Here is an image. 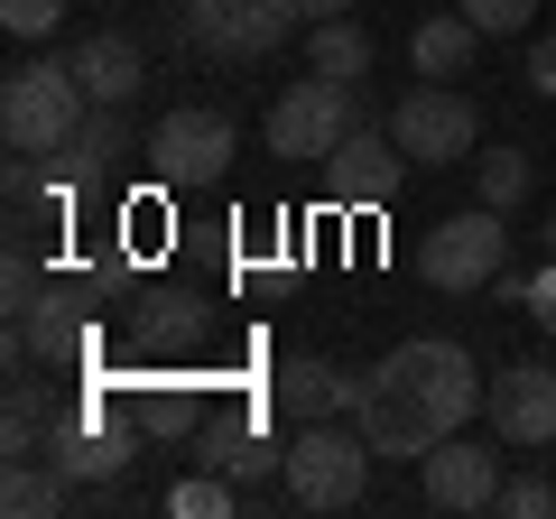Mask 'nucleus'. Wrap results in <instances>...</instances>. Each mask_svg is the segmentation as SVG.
I'll use <instances>...</instances> for the list:
<instances>
[{"instance_id": "obj_12", "label": "nucleus", "mask_w": 556, "mask_h": 519, "mask_svg": "<svg viewBox=\"0 0 556 519\" xmlns=\"http://www.w3.org/2000/svg\"><path fill=\"white\" fill-rule=\"evenodd\" d=\"M121 159H130V112H102V102H93V112H84V130H75L47 167H56V186L75 195V186H112Z\"/></svg>"}, {"instance_id": "obj_6", "label": "nucleus", "mask_w": 556, "mask_h": 519, "mask_svg": "<svg viewBox=\"0 0 556 519\" xmlns=\"http://www.w3.org/2000/svg\"><path fill=\"white\" fill-rule=\"evenodd\" d=\"M298 0H186V38L204 47V56H223V65H260V56H278V47L298 38Z\"/></svg>"}, {"instance_id": "obj_18", "label": "nucleus", "mask_w": 556, "mask_h": 519, "mask_svg": "<svg viewBox=\"0 0 556 519\" xmlns=\"http://www.w3.org/2000/svg\"><path fill=\"white\" fill-rule=\"evenodd\" d=\"M306 75H334V84L371 75V38H362V20H306Z\"/></svg>"}, {"instance_id": "obj_5", "label": "nucleus", "mask_w": 556, "mask_h": 519, "mask_svg": "<svg viewBox=\"0 0 556 519\" xmlns=\"http://www.w3.org/2000/svg\"><path fill=\"white\" fill-rule=\"evenodd\" d=\"M353 130H362L353 121V84H334V75H306V84H288V93L269 102V149L288 167H325Z\"/></svg>"}, {"instance_id": "obj_11", "label": "nucleus", "mask_w": 556, "mask_h": 519, "mask_svg": "<svg viewBox=\"0 0 556 519\" xmlns=\"http://www.w3.org/2000/svg\"><path fill=\"white\" fill-rule=\"evenodd\" d=\"M482 418H492V436L519 445V455L556 445V371L547 362H501V380L482 390Z\"/></svg>"}, {"instance_id": "obj_9", "label": "nucleus", "mask_w": 556, "mask_h": 519, "mask_svg": "<svg viewBox=\"0 0 556 519\" xmlns=\"http://www.w3.org/2000/svg\"><path fill=\"white\" fill-rule=\"evenodd\" d=\"M139 159L159 167L167 186H214L223 167H232V112L186 102V112H167L159 130H149V149H139Z\"/></svg>"}, {"instance_id": "obj_7", "label": "nucleus", "mask_w": 556, "mask_h": 519, "mask_svg": "<svg viewBox=\"0 0 556 519\" xmlns=\"http://www.w3.org/2000/svg\"><path fill=\"white\" fill-rule=\"evenodd\" d=\"M380 130L408 149V167H455V159H473L482 112L455 93V84H417V93H399V112L380 121Z\"/></svg>"}, {"instance_id": "obj_8", "label": "nucleus", "mask_w": 556, "mask_h": 519, "mask_svg": "<svg viewBox=\"0 0 556 519\" xmlns=\"http://www.w3.org/2000/svg\"><path fill=\"white\" fill-rule=\"evenodd\" d=\"M417 492H427V510L445 519H473V510H501V436H445L427 445V464H417Z\"/></svg>"}, {"instance_id": "obj_20", "label": "nucleus", "mask_w": 556, "mask_h": 519, "mask_svg": "<svg viewBox=\"0 0 556 519\" xmlns=\"http://www.w3.org/2000/svg\"><path fill=\"white\" fill-rule=\"evenodd\" d=\"M47 436H56V418H47V390H38V380H10V418H0L10 464H20V455H47Z\"/></svg>"}, {"instance_id": "obj_22", "label": "nucleus", "mask_w": 556, "mask_h": 519, "mask_svg": "<svg viewBox=\"0 0 556 519\" xmlns=\"http://www.w3.org/2000/svg\"><path fill=\"white\" fill-rule=\"evenodd\" d=\"M167 510H177V519H223V510H241V482H223V473H186L177 492H167Z\"/></svg>"}, {"instance_id": "obj_10", "label": "nucleus", "mask_w": 556, "mask_h": 519, "mask_svg": "<svg viewBox=\"0 0 556 519\" xmlns=\"http://www.w3.org/2000/svg\"><path fill=\"white\" fill-rule=\"evenodd\" d=\"M316 177H325V195H334L343 214H380V204H399V186H408V149H399L390 130H353Z\"/></svg>"}, {"instance_id": "obj_14", "label": "nucleus", "mask_w": 556, "mask_h": 519, "mask_svg": "<svg viewBox=\"0 0 556 519\" xmlns=\"http://www.w3.org/2000/svg\"><path fill=\"white\" fill-rule=\"evenodd\" d=\"M343 400H353V371H334V362H316V353H298V362H278V380H269V408L278 418H343Z\"/></svg>"}, {"instance_id": "obj_1", "label": "nucleus", "mask_w": 556, "mask_h": 519, "mask_svg": "<svg viewBox=\"0 0 556 519\" xmlns=\"http://www.w3.org/2000/svg\"><path fill=\"white\" fill-rule=\"evenodd\" d=\"M482 390L492 380L473 371V353L445 334H417L399 343V353H380L371 371H353V400H343V418L371 436V455H408L427 464V445L464 436V427L482 418Z\"/></svg>"}, {"instance_id": "obj_17", "label": "nucleus", "mask_w": 556, "mask_h": 519, "mask_svg": "<svg viewBox=\"0 0 556 519\" xmlns=\"http://www.w3.org/2000/svg\"><path fill=\"white\" fill-rule=\"evenodd\" d=\"M47 455H56L65 473H75V482H112L121 464H130V436H102V427H84V418H56Z\"/></svg>"}, {"instance_id": "obj_27", "label": "nucleus", "mask_w": 556, "mask_h": 519, "mask_svg": "<svg viewBox=\"0 0 556 519\" xmlns=\"http://www.w3.org/2000/svg\"><path fill=\"white\" fill-rule=\"evenodd\" d=\"M529 316H538V325H547V334H556V260H547V269H538V288H529Z\"/></svg>"}, {"instance_id": "obj_29", "label": "nucleus", "mask_w": 556, "mask_h": 519, "mask_svg": "<svg viewBox=\"0 0 556 519\" xmlns=\"http://www.w3.org/2000/svg\"><path fill=\"white\" fill-rule=\"evenodd\" d=\"M538 241H547V260H556V204H547V223H538Z\"/></svg>"}, {"instance_id": "obj_28", "label": "nucleus", "mask_w": 556, "mask_h": 519, "mask_svg": "<svg viewBox=\"0 0 556 519\" xmlns=\"http://www.w3.org/2000/svg\"><path fill=\"white\" fill-rule=\"evenodd\" d=\"M306 20H353V0H298Z\"/></svg>"}, {"instance_id": "obj_2", "label": "nucleus", "mask_w": 556, "mask_h": 519, "mask_svg": "<svg viewBox=\"0 0 556 519\" xmlns=\"http://www.w3.org/2000/svg\"><path fill=\"white\" fill-rule=\"evenodd\" d=\"M84 112H93V93H84L75 56H20L0 75V140L20 159H56L84 130Z\"/></svg>"}, {"instance_id": "obj_13", "label": "nucleus", "mask_w": 556, "mask_h": 519, "mask_svg": "<svg viewBox=\"0 0 556 519\" xmlns=\"http://www.w3.org/2000/svg\"><path fill=\"white\" fill-rule=\"evenodd\" d=\"M75 75H84V93H93L102 112H130L139 84H149V65H139V47L121 38V28H93V38H75Z\"/></svg>"}, {"instance_id": "obj_25", "label": "nucleus", "mask_w": 556, "mask_h": 519, "mask_svg": "<svg viewBox=\"0 0 556 519\" xmlns=\"http://www.w3.org/2000/svg\"><path fill=\"white\" fill-rule=\"evenodd\" d=\"M75 10V0H0V20H10V38H56V20Z\"/></svg>"}, {"instance_id": "obj_4", "label": "nucleus", "mask_w": 556, "mask_h": 519, "mask_svg": "<svg viewBox=\"0 0 556 519\" xmlns=\"http://www.w3.org/2000/svg\"><path fill=\"white\" fill-rule=\"evenodd\" d=\"M417 269H427V288H445V298H473V288H492L501 269H510V214H492V204H473V214H445L437 232L417 241Z\"/></svg>"}, {"instance_id": "obj_3", "label": "nucleus", "mask_w": 556, "mask_h": 519, "mask_svg": "<svg viewBox=\"0 0 556 519\" xmlns=\"http://www.w3.org/2000/svg\"><path fill=\"white\" fill-rule=\"evenodd\" d=\"M278 482H288V501H298V510H353V501L371 492V436H362V427H343V418H306L298 436H288Z\"/></svg>"}, {"instance_id": "obj_21", "label": "nucleus", "mask_w": 556, "mask_h": 519, "mask_svg": "<svg viewBox=\"0 0 556 519\" xmlns=\"http://www.w3.org/2000/svg\"><path fill=\"white\" fill-rule=\"evenodd\" d=\"M214 464H223V473L241 482V501H260V482H269L278 464H288V445H260V436H232V445H223Z\"/></svg>"}, {"instance_id": "obj_19", "label": "nucleus", "mask_w": 556, "mask_h": 519, "mask_svg": "<svg viewBox=\"0 0 556 519\" xmlns=\"http://www.w3.org/2000/svg\"><path fill=\"white\" fill-rule=\"evenodd\" d=\"M473 177H482V204H492V214H519L529 186H538V159L501 140V149H482V159H473Z\"/></svg>"}, {"instance_id": "obj_15", "label": "nucleus", "mask_w": 556, "mask_h": 519, "mask_svg": "<svg viewBox=\"0 0 556 519\" xmlns=\"http://www.w3.org/2000/svg\"><path fill=\"white\" fill-rule=\"evenodd\" d=\"M473 56H482V28L464 20V10H437V20H417V38H408L417 84H464V75H473Z\"/></svg>"}, {"instance_id": "obj_26", "label": "nucleus", "mask_w": 556, "mask_h": 519, "mask_svg": "<svg viewBox=\"0 0 556 519\" xmlns=\"http://www.w3.org/2000/svg\"><path fill=\"white\" fill-rule=\"evenodd\" d=\"M529 93L556 102V28H547V38H529Z\"/></svg>"}, {"instance_id": "obj_30", "label": "nucleus", "mask_w": 556, "mask_h": 519, "mask_svg": "<svg viewBox=\"0 0 556 519\" xmlns=\"http://www.w3.org/2000/svg\"><path fill=\"white\" fill-rule=\"evenodd\" d=\"M93 10H112V0H93Z\"/></svg>"}, {"instance_id": "obj_16", "label": "nucleus", "mask_w": 556, "mask_h": 519, "mask_svg": "<svg viewBox=\"0 0 556 519\" xmlns=\"http://www.w3.org/2000/svg\"><path fill=\"white\" fill-rule=\"evenodd\" d=\"M75 501H84V482L75 473H65V464L56 455H20V464H10V482H0V510H10V519H56V510H75Z\"/></svg>"}, {"instance_id": "obj_24", "label": "nucleus", "mask_w": 556, "mask_h": 519, "mask_svg": "<svg viewBox=\"0 0 556 519\" xmlns=\"http://www.w3.org/2000/svg\"><path fill=\"white\" fill-rule=\"evenodd\" d=\"M501 510L510 519H556V482L547 473H510L501 482Z\"/></svg>"}, {"instance_id": "obj_23", "label": "nucleus", "mask_w": 556, "mask_h": 519, "mask_svg": "<svg viewBox=\"0 0 556 519\" xmlns=\"http://www.w3.org/2000/svg\"><path fill=\"white\" fill-rule=\"evenodd\" d=\"M455 10L482 28V38H519V28L538 20V0H455Z\"/></svg>"}]
</instances>
